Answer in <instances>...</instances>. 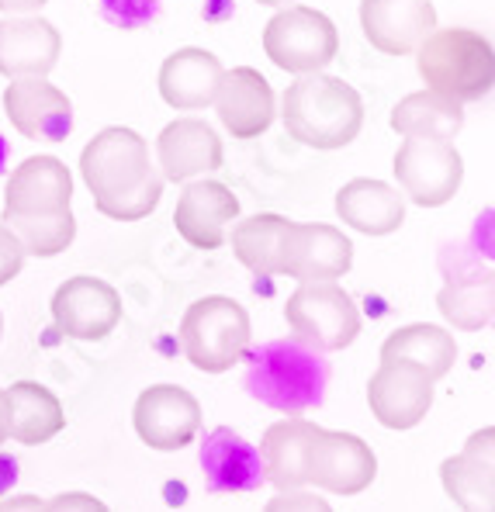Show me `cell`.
<instances>
[{"label":"cell","instance_id":"f546056e","mask_svg":"<svg viewBox=\"0 0 495 512\" xmlns=\"http://www.w3.org/2000/svg\"><path fill=\"white\" fill-rule=\"evenodd\" d=\"M4 225L25 246V256H39V260L66 253L77 239V218L70 208L56 215H11L4 218Z\"/></svg>","mask_w":495,"mask_h":512},{"label":"cell","instance_id":"d6a6232c","mask_svg":"<svg viewBox=\"0 0 495 512\" xmlns=\"http://www.w3.org/2000/svg\"><path fill=\"white\" fill-rule=\"evenodd\" d=\"M101 7H104V14H108V21L135 28V25H146V21L156 18L160 0H101Z\"/></svg>","mask_w":495,"mask_h":512},{"label":"cell","instance_id":"8992f818","mask_svg":"<svg viewBox=\"0 0 495 512\" xmlns=\"http://www.w3.org/2000/svg\"><path fill=\"white\" fill-rule=\"evenodd\" d=\"M264 52L284 73H319L340 52V32L315 7H288L267 21Z\"/></svg>","mask_w":495,"mask_h":512},{"label":"cell","instance_id":"6da1fadb","mask_svg":"<svg viewBox=\"0 0 495 512\" xmlns=\"http://www.w3.org/2000/svg\"><path fill=\"white\" fill-rule=\"evenodd\" d=\"M284 128L295 142L333 153L343 149L364 128V101L347 80L329 73H302L281 101Z\"/></svg>","mask_w":495,"mask_h":512},{"label":"cell","instance_id":"60d3db41","mask_svg":"<svg viewBox=\"0 0 495 512\" xmlns=\"http://www.w3.org/2000/svg\"><path fill=\"white\" fill-rule=\"evenodd\" d=\"M4 153L7 149H4V139H0V167H4Z\"/></svg>","mask_w":495,"mask_h":512},{"label":"cell","instance_id":"7a4b0ae2","mask_svg":"<svg viewBox=\"0 0 495 512\" xmlns=\"http://www.w3.org/2000/svg\"><path fill=\"white\" fill-rule=\"evenodd\" d=\"M246 388L257 402L284 416H302L319 409L329 384V364L319 350L291 340H270L246 350Z\"/></svg>","mask_w":495,"mask_h":512},{"label":"cell","instance_id":"f1b7e54d","mask_svg":"<svg viewBox=\"0 0 495 512\" xmlns=\"http://www.w3.org/2000/svg\"><path fill=\"white\" fill-rule=\"evenodd\" d=\"M381 360H409V364L423 367L433 381L447 378L450 367L457 360V343L447 329L430 326V322H412L402 326L381 343Z\"/></svg>","mask_w":495,"mask_h":512},{"label":"cell","instance_id":"3957f363","mask_svg":"<svg viewBox=\"0 0 495 512\" xmlns=\"http://www.w3.org/2000/svg\"><path fill=\"white\" fill-rule=\"evenodd\" d=\"M423 84L454 101H482L495 87V52L471 28H433L416 49Z\"/></svg>","mask_w":495,"mask_h":512},{"label":"cell","instance_id":"603a6c76","mask_svg":"<svg viewBox=\"0 0 495 512\" xmlns=\"http://www.w3.org/2000/svg\"><path fill=\"white\" fill-rule=\"evenodd\" d=\"M201 468L212 492H257L260 485H267L260 450L229 426H219L205 436Z\"/></svg>","mask_w":495,"mask_h":512},{"label":"cell","instance_id":"4fadbf2b","mask_svg":"<svg viewBox=\"0 0 495 512\" xmlns=\"http://www.w3.org/2000/svg\"><path fill=\"white\" fill-rule=\"evenodd\" d=\"M367 405L385 429H412L433 405V378L409 360H381L367 381Z\"/></svg>","mask_w":495,"mask_h":512},{"label":"cell","instance_id":"9c48e42d","mask_svg":"<svg viewBox=\"0 0 495 512\" xmlns=\"http://www.w3.org/2000/svg\"><path fill=\"white\" fill-rule=\"evenodd\" d=\"M395 177L412 205L440 208L461 191L464 160L447 139H416L405 135V142L395 153Z\"/></svg>","mask_w":495,"mask_h":512},{"label":"cell","instance_id":"cb8c5ba5","mask_svg":"<svg viewBox=\"0 0 495 512\" xmlns=\"http://www.w3.org/2000/svg\"><path fill=\"white\" fill-rule=\"evenodd\" d=\"M336 215L364 236H392L405 222V198L385 180L357 177L336 191Z\"/></svg>","mask_w":495,"mask_h":512},{"label":"cell","instance_id":"30bf717a","mask_svg":"<svg viewBox=\"0 0 495 512\" xmlns=\"http://www.w3.org/2000/svg\"><path fill=\"white\" fill-rule=\"evenodd\" d=\"M132 426L139 440L156 454L184 450L201 429V405L187 388L177 384H153L135 398Z\"/></svg>","mask_w":495,"mask_h":512},{"label":"cell","instance_id":"ac0fdd59","mask_svg":"<svg viewBox=\"0 0 495 512\" xmlns=\"http://www.w3.org/2000/svg\"><path fill=\"white\" fill-rule=\"evenodd\" d=\"M73 198V177L56 156H32L7 177L4 218L11 215H56Z\"/></svg>","mask_w":495,"mask_h":512},{"label":"cell","instance_id":"7402d4cb","mask_svg":"<svg viewBox=\"0 0 495 512\" xmlns=\"http://www.w3.org/2000/svg\"><path fill=\"white\" fill-rule=\"evenodd\" d=\"M222 73L225 66L219 63V56H212L208 49H198V45H187V49H177L163 59L156 87H160V97L170 108L198 111L215 101Z\"/></svg>","mask_w":495,"mask_h":512},{"label":"cell","instance_id":"8d00e7d4","mask_svg":"<svg viewBox=\"0 0 495 512\" xmlns=\"http://www.w3.org/2000/svg\"><path fill=\"white\" fill-rule=\"evenodd\" d=\"M45 4H49V0H0V11L4 14H35V11H42Z\"/></svg>","mask_w":495,"mask_h":512},{"label":"cell","instance_id":"836d02e7","mask_svg":"<svg viewBox=\"0 0 495 512\" xmlns=\"http://www.w3.org/2000/svg\"><path fill=\"white\" fill-rule=\"evenodd\" d=\"M21 267H25V246L7 225H0V288L11 284V277L21 274Z\"/></svg>","mask_w":495,"mask_h":512},{"label":"cell","instance_id":"ab89813d","mask_svg":"<svg viewBox=\"0 0 495 512\" xmlns=\"http://www.w3.org/2000/svg\"><path fill=\"white\" fill-rule=\"evenodd\" d=\"M257 4H267V7H284L288 0H257Z\"/></svg>","mask_w":495,"mask_h":512},{"label":"cell","instance_id":"5bb4252c","mask_svg":"<svg viewBox=\"0 0 495 512\" xmlns=\"http://www.w3.org/2000/svg\"><path fill=\"white\" fill-rule=\"evenodd\" d=\"M4 111L25 139L63 142L73 132V104L45 77H14L4 90Z\"/></svg>","mask_w":495,"mask_h":512},{"label":"cell","instance_id":"484cf974","mask_svg":"<svg viewBox=\"0 0 495 512\" xmlns=\"http://www.w3.org/2000/svg\"><path fill=\"white\" fill-rule=\"evenodd\" d=\"M7 405H11V429H7V436L25 443V447L49 443L66 426V412L59 405V398L39 381L11 384L7 388Z\"/></svg>","mask_w":495,"mask_h":512},{"label":"cell","instance_id":"f35d334b","mask_svg":"<svg viewBox=\"0 0 495 512\" xmlns=\"http://www.w3.org/2000/svg\"><path fill=\"white\" fill-rule=\"evenodd\" d=\"M7 429H11V405H7V391L0 388V443L7 440Z\"/></svg>","mask_w":495,"mask_h":512},{"label":"cell","instance_id":"e0dca14e","mask_svg":"<svg viewBox=\"0 0 495 512\" xmlns=\"http://www.w3.org/2000/svg\"><path fill=\"white\" fill-rule=\"evenodd\" d=\"M63 56L56 25L39 14H7L0 21V77H49Z\"/></svg>","mask_w":495,"mask_h":512},{"label":"cell","instance_id":"4dcf8cb0","mask_svg":"<svg viewBox=\"0 0 495 512\" xmlns=\"http://www.w3.org/2000/svg\"><path fill=\"white\" fill-rule=\"evenodd\" d=\"M284 215H253L232 229V253L250 274L277 277V236Z\"/></svg>","mask_w":495,"mask_h":512},{"label":"cell","instance_id":"1f68e13d","mask_svg":"<svg viewBox=\"0 0 495 512\" xmlns=\"http://www.w3.org/2000/svg\"><path fill=\"white\" fill-rule=\"evenodd\" d=\"M160 198H163V173L149 170L146 180H142L135 191L122 194V198H111V201H94V208L101 215L115 218V222H139V218L156 212Z\"/></svg>","mask_w":495,"mask_h":512},{"label":"cell","instance_id":"ffe728a7","mask_svg":"<svg viewBox=\"0 0 495 512\" xmlns=\"http://www.w3.org/2000/svg\"><path fill=\"white\" fill-rule=\"evenodd\" d=\"M440 481L461 509L489 512L495 506V429L485 426L471 433L461 454L440 464Z\"/></svg>","mask_w":495,"mask_h":512},{"label":"cell","instance_id":"4316f807","mask_svg":"<svg viewBox=\"0 0 495 512\" xmlns=\"http://www.w3.org/2000/svg\"><path fill=\"white\" fill-rule=\"evenodd\" d=\"M437 308L440 315L450 322L454 329H464V333H478V329L492 326L495 315V288H492V270H464L457 267L454 274L447 277V284L437 295Z\"/></svg>","mask_w":495,"mask_h":512},{"label":"cell","instance_id":"b9f144b4","mask_svg":"<svg viewBox=\"0 0 495 512\" xmlns=\"http://www.w3.org/2000/svg\"><path fill=\"white\" fill-rule=\"evenodd\" d=\"M0 336H4V319H0Z\"/></svg>","mask_w":495,"mask_h":512},{"label":"cell","instance_id":"2e32d148","mask_svg":"<svg viewBox=\"0 0 495 512\" xmlns=\"http://www.w3.org/2000/svg\"><path fill=\"white\" fill-rule=\"evenodd\" d=\"M360 28L385 56H409L437 28L430 0H360Z\"/></svg>","mask_w":495,"mask_h":512},{"label":"cell","instance_id":"74e56055","mask_svg":"<svg viewBox=\"0 0 495 512\" xmlns=\"http://www.w3.org/2000/svg\"><path fill=\"white\" fill-rule=\"evenodd\" d=\"M14 478H18V468H14V461L0 454V495H4L7 488H14Z\"/></svg>","mask_w":495,"mask_h":512},{"label":"cell","instance_id":"d4e9b609","mask_svg":"<svg viewBox=\"0 0 495 512\" xmlns=\"http://www.w3.org/2000/svg\"><path fill=\"white\" fill-rule=\"evenodd\" d=\"M315 429L319 426L298 416L267 426L264 440H260V461H264L267 485H274L277 492L309 488V447Z\"/></svg>","mask_w":495,"mask_h":512},{"label":"cell","instance_id":"83f0119b","mask_svg":"<svg viewBox=\"0 0 495 512\" xmlns=\"http://www.w3.org/2000/svg\"><path fill=\"white\" fill-rule=\"evenodd\" d=\"M392 128L399 135H416V139H447L464 128V104L437 90H419V94L402 97L392 108Z\"/></svg>","mask_w":495,"mask_h":512},{"label":"cell","instance_id":"d590c367","mask_svg":"<svg viewBox=\"0 0 495 512\" xmlns=\"http://www.w3.org/2000/svg\"><path fill=\"white\" fill-rule=\"evenodd\" d=\"M63 506H84V509H104V502L90 499V495H59V499L45 502V509H63Z\"/></svg>","mask_w":495,"mask_h":512},{"label":"cell","instance_id":"44dd1931","mask_svg":"<svg viewBox=\"0 0 495 512\" xmlns=\"http://www.w3.org/2000/svg\"><path fill=\"white\" fill-rule=\"evenodd\" d=\"M156 156H160L163 180H174V184H184L201 173H215L225 160L219 132L201 118L170 122L156 139Z\"/></svg>","mask_w":495,"mask_h":512},{"label":"cell","instance_id":"8fae6325","mask_svg":"<svg viewBox=\"0 0 495 512\" xmlns=\"http://www.w3.org/2000/svg\"><path fill=\"white\" fill-rule=\"evenodd\" d=\"M52 322L70 340H108L122 322V298L101 277H70L52 295Z\"/></svg>","mask_w":495,"mask_h":512},{"label":"cell","instance_id":"d6986e66","mask_svg":"<svg viewBox=\"0 0 495 512\" xmlns=\"http://www.w3.org/2000/svg\"><path fill=\"white\" fill-rule=\"evenodd\" d=\"M239 208V198L222 180H194L180 194L174 225L194 250H219L225 243V225L239 215Z\"/></svg>","mask_w":495,"mask_h":512},{"label":"cell","instance_id":"52a82bcc","mask_svg":"<svg viewBox=\"0 0 495 512\" xmlns=\"http://www.w3.org/2000/svg\"><path fill=\"white\" fill-rule=\"evenodd\" d=\"M354 267V243L326 222L284 218L277 236V277L295 281H340Z\"/></svg>","mask_w":495,"mask_h":512},{"label":"cell","instance_id":"e575fe53","mask_svg":"<svg viewBox=\"0 0 495 512\" xmlns=\"http://www.w3.org/2000/svg\"><path fill=\"white\" fill-rule=\"evenodd\" d=\"M267 509L270 512H277V509H315V512H326L329 502L322 499V495L305 492V488H288V492H277L274 499L267 502Z\"/></svg>","mask_w":495,"mask_h":512},{"label":"cell","instance_id":"277c9868","mask_svg":"<svg viewBox=\"0 0 495 512\" xmlns=\"http://www.w3.org/2000/svg\"><path fill=\"white\" fill-rule=\"evenodd\" d=\"M250 315L239 301L208 295L194 301L180 319V346L184 357L205 374H225L250 350Z\"/></svg>","mask_w":495,"mask_h":512},{"label":"cell","instance_id":"7c38bea8","mask_svg":"<svg viewBox=\"0 0 495 512\" xmlns=\"http://www.w3.org/2000/svg\"><path fill=\"white\" fill-rule=\"evenodd\" d=\"M378 478V457L354 433L315 429L309 447V488L333 495H360Z\"/></svg>","mask_w":495,"mask_h":512},{"label":"cell","instance_id":"5b68a950","mask_svg":"<svg viewBox=\"0 0 495 512\" xmlns=\"http://www.w3.org/2000/svg\"><path fill=\"white\" fill-rule=\"evenodd\" d=\"M284 319L298 343L319 353L347 350L360 336L357 301L336 288V281H298L284 305Z\"/></svg>","mask_w":495,"mask_h":512},{"label":"cell","instance_id":"ba28073f","mask_svg":"<svg viewBox=\"0 0 495 512\" xmlns=\"http://www.w3.org/2000/svg\"><path fill=\"white\" fill-rule=\"evenodd\" d=\"M149 170L153 163H149L146 139L125 125L97 132L80 156V173H84V184L90 187L94 201H111L135 191Z\"/></svg>","mask_w":495,"mask_h":512},{"label":"cell","instance_id":"9a60e30c","mask_svg":"<svg viewBox=\"0 0 495 512\" xmlns=\"http://www.w3.org/2000/svg\"><path fill=\"white\" fill-rule=\"evenodd\" d=\"M215 111L232 139H257L274 125L277 101L267 77L253 66H232L222 73V84L215 90Z\"/></svg>","mask_w":495,"mask_h":512}]
</instances>
